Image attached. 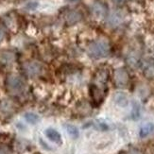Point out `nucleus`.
<instances>
[{
  "label": "nucleus",
  "instance_id": "obj_16",
  "mask_svg": "<svg viewBox=\"0 0 154 154\" xmlns=\"http://www.w3.org/2000/svg\"><path fill=\"white\" fill-rule=\"evenodd\" d=\"M0 154H10V151L6 146H0Z\"/></svg>",
  "mask_w": 154,
  "mask_h": 154
},
{
  "label": "nucleus",
  "instance_id": "obj_11",
  "mask_svg": "<svg viewBox=\"0 0 154 154\" xmlns=\"http://www.w3.org/2000/svg\"><path fill=\"white\" fill-rule=\"evenodd\" d=\"M15 61V54L11 51L0 52V63L3 64H10Z\"/></svg>",
  "mask_w": 154,
  "mask_h": 154
},
{
  "label": "nucleus",
  "instance_id": "obj_15",
  "mask_svg": "<svg viewBox=\"0 0 154 154\" xmlns=\"http://www.w3.org/2000/svg\"><path fill=\"white\" fill-rule=\"evenodd\" d=\"M25 119L30 124H36L40 121V117L36 113L33 112H26L25 115Z\"/></svg>",
  "mask_w": 154,
  "mask_h": 154
},
{
  "label": "nucleus",
  "instance_id": "obj_18",
  "mask_svg": "<svg viewBox=\"0 0 154 154\" xmlns=\"http://www.w3.org/2000/svg\"><path fill=\"white\" fill-rule=\"evenodd\" d=\"M4 38H5V31L0 28V43L3 41Z\"/></svg>",
  "mask_w": 154,
  "mask_h": 154
},
{
  "label": "nucleus",
  "instance_id": "obj_2",
  "mask_svg": "<svg viewBox=\"0 0 154 154\" xmlns=\"http://www.w3.org/2000/svg\"><path fill=\"white\" fill-rule=\"evenodd\" d=\"M110 45L108 41L103 39L97 40V41L93 42L89 45L88 49H87V53L88 55L95 60H99L108 57L110 54Z\"/></svg>",
  "mask_w": 154,
  "mask_h": 154
},
{
  "label": "nucleus",
  "instance_id": "obj_14",
  "mask_svg": "<svg viewBox=\"0 0 154 154\" xmlns=\"http://www.w3.org/2000/svg\"><path fill=\"white\" fill-rule=\"evenodd\" d=\"M65 129L67 131L68 134L72 137V138H78L79 137V130L76 126L71 125V124H66L65 125Z\"/></svg>",
  "mask_w": 154,
  "mask_h": 154
},
{
  "label": "nucleus",
  "instance_id": "obj_17",
  "mask_svg": "<svg viewBox=\"0 0 154 154\" xmlns=\"http://www.w3.org/2000/svg\"><path fill=\"white\" fill-rule=\"evenodd\" d=\"M127 154H143V153L136 149H130L128 152H127Z\"/></svg>",
  "mask_w": 154,
  "mask_h": 154
},
{
  "label": "nucleus",
  "instance_id": "obj_12",
  "mask_svg": "<svg viewBox=\"0 0 154 154\" xmlns=\"http://www.w3.org/2000/svg\"><path fill=\"white\" fill-rule=\"evenodd\" d=\"M153 131H154V124L153 123H146L140 128L139 135L141 138H145L146 136L150 135Z\"/></svg>",
  "mask_w": 154,
  "mask_h": 154
},
{
  "label": "nucleus",
  "instance_id": "obj_10",
  "mask_svg": "<svg viewBox=\"0 0 154 154\" xmlns=\"http://www.w3.org/2000/svg\"><path fill=\"white\" fill-rule=\"evenodd\" d=\"M113 101L116 102V105L120 107H126L129 103V98L127 95L123 92H117L113 96Z\"/></svg>",
  "mask_w": 154,
  "mask_h": 154
},
{
  "label": "nucleus",
  "instance_id": "obj_8",
  "mask_svg": "<svg viewBox=\"0 0 154 154\" xmlns=\"http://www.w3.org/2000/svg\"><path fill=\"white\" fill-rule=\"evenodd\" d=\"M82 16L79 11H70L65 16V21H66V24L67 25L72 26V25H75L78 22H79L80 20H82Z\"/></svg>",
  "mask_w": 154,
  "mask_h": 154
},
{
  "label": "nucleus",
  "instance_id": "obj_4",
  "mask_svg": "<svg viewBox=\"0 0 154 154\" xmlns=\"http://www.w3.org/2000/svg\"><path fill=\"white\" fill-rule=\"evenodd\" d=\"M23 69L29 77H37L42 72V65L37 62H28L24 63Z\"/></svg>",
  "mask_w": 154,
  "mask_h": 154
},
{
  "label": "nucleus",
  "instance_id": "obj_5",
  "mask_svg": "<svg viewBox=\"0 0 154 154\" xmlns=\"http://www.w3.org/2000/svg\"><path fill=\"white\" fill-rule=\"evenodd\" d=\"M115 82L117 87H125L129 82V75L124 68H118L115 71Z\"/></svg>",
  "mask_w": 154,
  "mask_h": 154
},
{
  "label": "nucleus",
  "instance_id": "obj_6",
  "mask_svg": "<svg viewBox=\"0 0 154 154\" xmlns=\"http://www.w3.org/2000/svg\"><path fill=\"white\" fill-rule=\"evenodd\" d=\"M123 19H124V15L122 11L116 10L110 13V15L108 16V20H107V23L112 28H116V26H119L123 22Z\"/></svg>",
  "mask_w": 154,
  "mask_h": 154
},
{
  "label": "nucleus",
  "instance_id": "obj_3",
  "mask_svg": "<svg viewBox=\"0 0 154 154\" xmlns=\"http://www.w3.org/2000/svg\"><path fill=\"white\" fill-rule=\"evenodd\" d=\"M6 86L7 89L11 94L13 95H18L21 94L26 87V83L24 82V79L17 75H10L7 78L6 80Z\"/></svg>",
  "mask_w": 154,
  "mask_h": 154
},
{
  "label": "nucleus",
  "instance_id": "obj_19",
  "mask_svg": "<svg viewBox=\"0 0 154 154\" xmlns=\"http://www.w3.org/2000/svg\"><path fill=\"white\" fill-rule=\"evenodd\" d=\"M126 1H127V0H112V2L115 3V4H116V5H122Z\"/></svg>",
  "mask_w": 154,
  "mask_h": 154
},
{
  "label": "nucleus",
  "instance_id": "obj_13",
  "mask_svg": "<svg viewBox=\"0 0 154 154\" xmlns=\"http://www.w3.org/2000/svg\"><path fill=\"white\" fill-rule=\"evenodd\" d=\"M143 71H144V74L146 77L153 78L154 77V63L152 61H146L143 63Z\"/></svg>",
  "mask_w": 154,
  "mask_h": 154
},
{
  "label": "nucleus",
  "instance_id": "obj_9",
  "mask_svg": "<svg viewBox=\"0 0 154 154\" xmlns=\"http://www.w3.org/2000/svg\"><path fill=\"white\" fill-rule=\"evenodd\" d=\"M45 134L50 141L54 142L56 144H62V136L60 134V132L57 131L56 130L51 129V128L46 129L45 131Z\"/></svg>",
  "mask_w": 154,
  "mask_h": 154
},
{
  "label": "nucleus",
  "instance_id": "obj_1",
  "mask_svg": "<svg viewBox=\"0 0 154 154\" xmlns=\"http://www.w3.org/2000/svg\"><path fill=\"white\" fill-rule=\"evenodd\" d=\"M107 79H108V71L105 69H99L94 76L90 88L94 102L100 104L104 99L107 91Z\"/></svg>",
  "mask_w": 154,
  "mask_h": 154
},
{
  "label": "nucleus",
  "instance_id": "obj_7",
  "mask_svg": "<svg viewBox=\"0 0 154 154\" xmlns=\"http://www.w3.org/2000/svg\"><path fill=\"white\" fill-rule=\"evenodd\" d=\"M91 11H92L93 15L95 16L96 18H97V19L104 18L106 16V14H107L106 6L103 3L99 2V1H97V2H95L92 5Z\"/></svg>",
  "mask_w": 154,
  "mask_h": 154
}]
</instances>
